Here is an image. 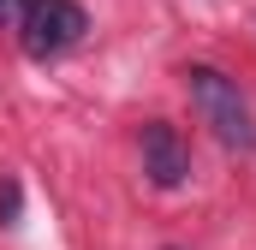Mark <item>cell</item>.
<instances>
[{"label":"cell","instance_id":"1","mask_svg":"<svg viewBox=\"0 0 256 250\" xmlns=\"http://www.w3.org/2000/svg\"><path fill=\"white\" fill-rule=\"evenodd\" d=\"M185 96H191L196 120L208 125V137L232 155H250L256 149V114L238 90V78H226L220 66H185Z\"/></svg>","mask_w":256,"mask_h":250},{"label":"cell","instance_id":"2","mask_svg":"<svg viewBox=\"0 0 256 250\" xmlns=\"http://www.w3.org/2000/svg\"><path fill=\"white\" fill-rule=\"evenodd\" d=\"M84 30H90V12L78 0H24V12H18V42H24L30 60L72 54L84 42Z\"/></svg>","mask_w":256,"mask_h":250},{"label":"cell","instance_id":"3","mask_svg":"<svg viewBox=\"0 0 256 250\" xmlns=\"http://www.w3.org/2000/svg\"><path fill=\"white\" fill-rule=\"evenodd\" d=\"M137 149H143V173H149V185L179 190L185 179H191V149H185V137H179L167 120H149V125H143Z\"/></svg>","mask_w":256,"mask_h":250},{"label":"cell","instance_id":"4","mask_svg":"<svg viewBox=\"0 0 256 250\" xmlns=\"http://www.w3.org/2000/svg\"><path fill=\"white\" fill-rule=\"evenodd\" d=\"M18 208H24V190L12 173H0V226H18Z\"/></svg>","mask_w":256,"mask_h":250},{"label":"cell","instance_id":"5","mask_svg":"<svg viewBox=\"0 0 256 250\" xmlns=\"http://www.w3.org/2000/svg\"><path fill=\"white\" fill-rule=\"evenodd\" d=\"M18 12H24V0H0V30H6V24H18Z\"/></svg>","mask_w":256,"mask_h":250}]
</instances>
